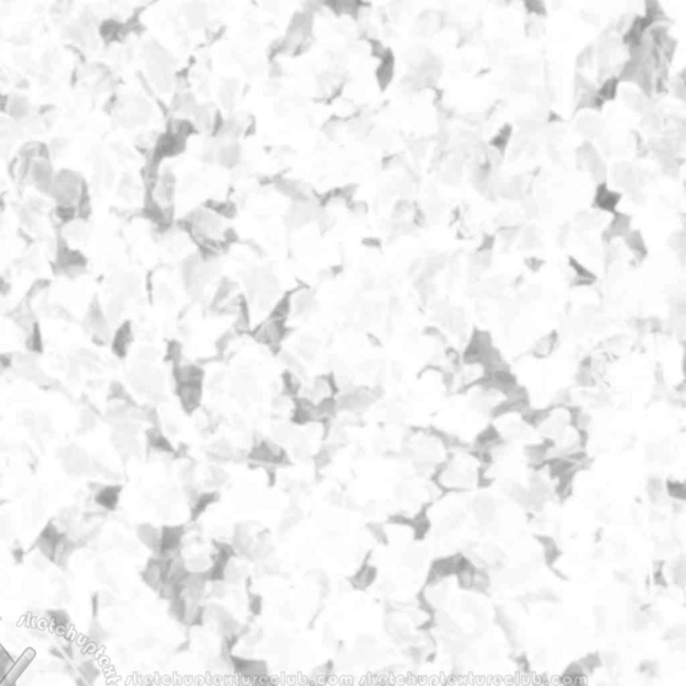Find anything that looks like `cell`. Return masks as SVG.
I'll return each instance as SVG.
<instances>
[{
	"label": "cell",
	"mask_w": 686,
	"mask_h": 686,
	"mask_svg": "<svg viewBox=\"0 0 686 686\" xmlns=\"http://www.w3.org/2000/svg\"><path fill=\"white\" fill-rule=\"evenodd\" d=\"M555 346V338L552 336H544L543 339H540L537 342L536 347H535V354L539 355V357H546L548 354L552 351Z\"/></svg>",
	"instance_id": "2"
},
{
	"label": "cell",
	"mask_w": 686,
	"mask_h": 686,
	"mask_svg": "<svg viewBox=\"0 0 686 686\" xmlns=\"http://www.w3.org/2000/svg\"><path fill=\"white\" fill-rule=\"evenodd\" d=\"M177 394L187 410H193L200 404L201 387L198 384L177 385Z\"/></svg>",
	"instance_id": "1"
},
{
	"label": "cell",
	"mask_w": 686,
	"mask_h": 686,
	"mask_svg": "<svg viewBox=\"0 0 686 686\" xmlns=\"http://www.w3.org/2000/svg\"><path fill=\"white\" fill-rule=\"evenodd\" d=\"M667 492H669V495L673 499L683 500V497H685V486H683V484L672 481L667 484Z\"/></svg>",
	"instance_id": "3"
}]
</instances>
